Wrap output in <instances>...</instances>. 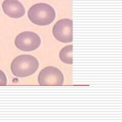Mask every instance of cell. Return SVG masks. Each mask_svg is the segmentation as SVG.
Wrapping results in <instances>:
<instances>
[{"mask_svg":"<svg viewBox=\"0 0 122 122\" xmlns=\"http://www.w3.org/2000/svg\"><path fill=\"white\" fill-rule=\"evenodd\" d=\"M39 68V62L31 55L24 54L15 57L11 64L12 74L17 77L23 78L32 75Z\"/></svg>","mask_w":122,"mask_h":122,"instance_id":"1","label":"cell"},{"mask_svg":"<svg viewBox=\"0 0 122 122\" xmlns=\"http://www.w3.org/2000/svg\"><path fill=\"white\" fill-rule=\"evenodd\" d=\"M7 83V77L5 74L1 70H0V85H6Z\"/></svg>","mask_w":122,"mask_h":122,"instance_id":"8","label":"cell"},{"mask_svg":"<svg viewBox=\"0 0 122 122\" xmlns=\"http://www.w3.org/2000/svg\"><path fill=\"white\" fill-rule=\"evenodd\" d=\"M54 38L58 41L68 43L72 41V20L62 19L58 21L52 29Z\"/></svg>","mask_w":122,"mask_h":122,"instance_id":"5","label":"cell"},{"mask_svg":"<svg viewBox=\"0 0 122 122\" xmlns=\"http://www.w3.org/2000/svg\"><path fill=\"white\" fill-rule=\"evenodd\" d=\"M2 9L5 14L11 18H22L25 14V8L18 0H5Z\"/></svg>","mask_w":122,"mask_h":122,"instance_id":"6","label":"cell"},{"mask_svg":"<svg viewBox=\"0 0 122 122\" xmlns=\"http://www.w3.org/2000/svg\"><path fill=\"white\" fill-rule=\"evenodd\" d=\"M64 80L63 74L58 68L47 66L40 71L38 81L40 85H62Z\"/></svg>","mask_w":122,"mask_h":122,"instance_id":"4","label":"cell"},{"mask_svg":"<svg viewBox=\"0 0 122 122\" xmlns=\"http://www.w3.org/2000/svg\"><path fill=\"white\" fill-rule=\"evenodd\" d=\"M15 46L24 52H32L39 48L41 44L40 36L32 32H23L16 36L14 41Z\"/></svg>","mask_w":122,"mask_h":122,"instance_id":"3","label":"cell"},{"mask_svg":"<svg viewBox=\"0 0 122 122\" xmlns=\"http://www.w3.org/2000/svg\"><path fill=\"white\" fill-rule=\"evenodd\" d=\"M29 20L38 25L50 24L56 18V12L50 5L44 3L36 4L29 9L28 12Z\"/></svg>","mask_w":122,"mask_h":122,"instance_id":"2","label":"cell"},{"mask_svg":"<svg viewBox=\"0 0 122 122\" xmlns=\"http://www.w3.org/2000/svg\"><path fill=\"white\" fill-rule=\"evenodd\" d=\"M60 59L62 62L68 65L72 64V45L64 47L59 54Z\"/></svg>","mask_w":122,"mask_h":122,"instance_id":"7","label":"cell"}]
</instances>
